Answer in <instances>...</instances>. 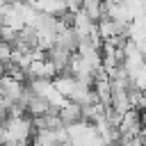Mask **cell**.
<instances>
[{
	"instance_id": "cell-1",
	"label": "cell",
	"mask_w": 146,
	"mask_h": 146,
	"mask_svg": "<svg viewBox=\"0 0 146 146\" xmlns=\"http://www.w3.org/2000/svg\"><path fill=\"white\" fill-rule=\"evenodd\" d=\"M57 114H59V123L64 125V130H71L75 125H82V107L75 105V103H68L66 100L57 110Z\"/></svg>"
}]
</instances>
